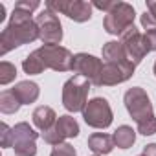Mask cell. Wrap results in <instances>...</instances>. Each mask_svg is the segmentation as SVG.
<instances>
[{
    "label": "cell",
    "instance_id": "obj_5",
    "mask_svg": "<svg viewBox=\"0 0 156 156\" xmlns=\"http://www.w3.org/2000/svg\"><path fill=\"white\" fill-rule=\"evenodd\" d=\"M35 22L39 26V39L42 41V46H59L62 41V26L59 17L50 11V9H42L37 17Z\"/></svg>",
    "mask_w": 156,
    "mask_h": 156
},
{
    "label": "cell",
    "instance_id": "obj_30",
    "mask_svg": "<svg viewBox=\"0 0 156 156\" xmlns=\"http://www.w3.org/2000/svg\"><path fill=\"white\" fill-rule=\"evenodd\" d=\"M4 19H6V6L0 4V22H2Z\"/></svg>",
    "mask_w": 156,
    "mask_h": 156
},
{
    "label": "cell",
    "instance_id": "obj_13",
    "mask_svg": "<svg viewBox=\"0 0 156 156\" xmlns=\"http://www.w3.org/2000/svg\"><path fill=\"white\" fill-rule=\"evenodd\" d=\"M11 92L17 96V99L22 103V105H30V103H35L39 99V94H41V88L37 83L33 81H20L17 83Z\"/></svg>",
    "mask_w": 156,
    "mask_h": 156
},
{
    "label": "cell",
    "instance_id": "obj_2",
    "mask_svg": "<svg viewBox=\"0 0 156 156\" xmlns=\"http://www.w3.org/2000/svg\"><path fill=\"white\" fill-rule=\"evenodd\" d=\"M90 81L81 75H73L62 85V105L68 112H83L88 103Z\"/></svg>",
    "mask_w": 156,
    "mask_h": 156
},
{
    "label": "cell",
    "instance_id": "obj_23",
    "mask_svg": "<svg viewBox=\"0 0 156 156\" xmlns=\"http://www.w3.org/2000/svg\"><path fill=\"white\" fill-rule=\"evenodd\" d=\"M0 129H2V132H0V147L2 149L13 147V127H9L8 123H2Z\"/></svg>",
    "mask_w": 156,
    "mask_h": 156
},
{
    "label": "cell",
    "instance_id": "obj_15",
    "mask_svg": "<svg viewBox=\"0 0 156 156\" xmlns=\"http://www.w3.org/2000/svg\"><path fill=\"white\" fill-rule=\"evenodd\" d=\"M37 138H39V132H35L26 121H20L13 127V149L28 145V143H35Z\"/></svg>",
    "mask_w": 156,
    "mask_h": 156
},
{
    "label": "cell",
    "instance_id": "obj_29",
    "mask_svg": "<svg viewBox=\"0 0 156 156\" xmlns=\"http://www.w3.org/2000/svg\"><path fill=\"white\" fill-rule=\"evenodd\" d=\"M147 11L156 19V0H149L147 2Z\"/></svg>",
    "mask_w": 156,
    "mask_h": 156
},
{
    "label": "cell",
    "instance_id": "obj_12",
    "mask_svg": "<svg viewBox=\"0 0 156 156\" xmlns=\"http://www.w3.org/2000/svg\"><path fill=\"white\" fill-rule=\"evenodd\" d=\"M72 70L75 72V75H81L85 79H88L92 85H96L101 75V70H103V62H101V59H98L90 53H77L73 57Z\"/></svg>",
    "mask_w": 156,
    "mask_h": 156
},
{
    "label": "cell",
    "instance_id": "obj_21",
    "mask_svg": "<svg viewBox=\"0 0 156 156\" xmlns=\"http://www.w3.org/2000/svg\"><path fill=\"white\" fill-rule=\"evenodd\" d=\"M20 107H22V103L17 99V96L11 90H4L0 94V110L4 114H15V112H19Z\"/></svg>",
    "mask_w": 156,
    "mask_h": 156
},
{
    "label": "cell",
    "instance_id": "obj_6",
    "mask_svg": "<svg viewBox=\"0 0 156 156\" xmlns=\"http://www.w3.org/2000/svg\"><path fill=\"white\" fill-rule=\"evenodd\" d=\"M92 4L85 2V0H48L46 9L66 15L73 22H87L92 17Z\"/></svg>",
    "mask_w": 156,
    "mask_h": 156
},
{
    "label": "cell",
    "instance_id": "obj_16",
    "mask_svg": "<svg viewBox=\"0 0 156 156\" xmlns=\"http://www.w3.org/2000/svg\"><path fill=\"white\" fill-rule=\"evenodd\" d=\"M88 147L98 154V156H103V154H108L112 152V149L116 147L114 143V136H108L105 132H96L88 138Z\"/></svg>",
    "mask_w": 156,
    "mask_h": 156
},
{
    "label": "cell",
    "instance_id": "obj_19",
    "mask_svg": "<svg viewBox=\"0 0 156 156\" xmlns=\"http://www.w3.org/2000/svg\"><path fill=\"white\" fill-rule=\"evenodd\" d=\"M22 70H24L28 75H37V73H42V72L46 70V64H44V61L41 59V55L37 53V50L31 51V53L22 61Z\"/></svg>",
    "mask_w": 156,
    "mask_h": 156
},
{
    "label": "cell",
    "instance_id": "obj_17",
    "mask_svg": "<svg viewBox=\"0 0 156 156\" xmlns=\"http://www.w3.org/2000/svg\"><path fill=\"white\" fill-rule=\"evenodd\" d=\"M103 59H105V62H110V64H121V62L129 61L123 44L118 41H108L103 46Z\"/></svg>",
    "mask_w": 156,
    "mask_h": 156
},
{
    "label": "cell",
    "instance_id": "obj_3",
    "mask_svg": "<svg viewBox=\"0 0 156 156\" xmlns=\"http://www.w3.org/2000/svg\"><path fill=\"white\" fill-rule=\"evenodd\" d=\"M134 17H136V11L130 4L127 2H116V6L105 15V20H103V28L107 33L110 35H123L129 28L134 26Z\"/></svg>",
    "mask_w": 156,
    "mask_h": 156
},
{
    "label": "cell",
    "instance_id": "obj_7",
    "mask_svg": "<svg viewBox=\"0 0 156 156\" xmlns=\"http://www.w3.org/2000/svg\"><path fill=\"white\" fill-rule=\"evenodd\" d=\"M125 48V53H127V59L132 62V64H140L145 55L151 51V46H149V41L145 37V33H141L136 26L129 28L123 35H121V41H119Z\"/></svg>",
    "mask_w": 156,
    "mask_h": 156
},
{
    "label": "cell",
    "instance_id": "obj_27",
    "mask_svg": "<svg viewBox=\"0 0 156 156\" xmlns=\"http://www.w3.org/2000/svg\"><path fill=\"white\" fill-rule=\"evenodd\" d=\"M92 6L98 8V9H101V11H105V13H108V11L116 6V0H107V2H94Z\"/></svg>",
    "mask_w": 156,
    "mask_h": 156
},
{
    "label": "cell",
    "instance_id": "obj_32",
    "mask_svg": "<svg viewBox=\"0 0 156 156\" xmlns=\"http://www.w3.org/2000/svg\"><path fill=\"white\" fill-rule=\"evenodd\" d=\"M94 156H98V154H94Z\"/></svg>",
    "mask_w": 156,
    "mask_h": 156
},
{
    "label": "cell",
    "instance_id": "obj_28",
    "mask_svg": "<svg viewBox=\"0 0 156 156\" xmlns=\"http://www.w3.org/2000/svg\"><path fill=\"white\" fill-rule=\"evenodd\" d=\"M143 156H156V143L145 145V149H143Z\"/></svg>",
    "mask_w": 156,
    "mask_h": 156
},
{
    "label": "cell",
    "instance_id": "obj_31",
    "mask_svg": "<svg viewBox=\"0 0 156 156\" xmlns=\"http://www.w3.org/2000/svg\"><path fill=\"white\" fill-rule=\"evenodd\" d=\"M152 70H154V75H156V62H154V68H152Z\"/></svg>",
    "mask_w": 156,
    "mask_h": 156
},
{
    "label": "cell",
    "instance_id": "obj_20",
    "mask_svg": "<svg viewBox=\"0 0 156 156\" xmlns=\"http://www.w3.org/2000/svg\"><path fill=\"white\" fill-rule=\"evenodd\" d=\"M141 26H143V30H145V37H147V41H149L151 51H154V50H156V19H154L149 11H145V13L141 15Z\"/></svg>",
    "mask_w": 156,
    "mask_h": 156
},
{
    "label": "cell",
    "instance_id": "obj_10",
    "mask_svg": "<svg viewBox=\"0 0 156 156\" xmlns=\"http://www.w3.org/2000/svg\"><path fill=\"white\" fill-rule=\"evenodd\" d=\"M79 136V123L72 116H59L55 125L42 132V140L50 145H61L64 143L66 138H75Z\"/></svg>",
    "mask_w": 156,
    "mask_h": 156
},
{
    "label": "cell",
    "instance_id": "obj_26",
    "mask_svg": "<svg viewBox=\"0 0 156 156\" xmlns=\"http://www.w3.org/2000/svg\"><path fill=\"white\" fill-rule=\"evenodd\" d=\"M39 6H41L39 0H19L13 9H20V11H26V13H33L35 9H39Z\"/></svg>",
    "mask_w": 156,
    "mask_h": 156
},
{
    "label": "cell",
    "instance_id": "obj_4",
    "mask_svg": "<svg viewBox=\"0 0 156 156\" xmlns=\"http://www.w3.org/2000/svg\"><path fill=\"white\" fill-rule=\"evenodd\" d=\"M125 107H127V112L130 114V118L136 121V123H141L149 118L154 116L152 112V103L147 96V92L141 88V87H132L125 92Z\"/></svg>",
    "mask_w": 156,
    "mask_h": 156
},
{
    "label": "cell",
    "instance_id": "obj_9",
    "mask_svg": "<svg viewBox=\"0 0 156 156\" xmlns=\"http://www.w3.org/2000/svg\"><path fill=\"white\" fill-rule=\"evenodd\" d=\"M37 53L44 61L46 68H51L55 72H70L73 68V57L68 48L62 46H41L37 48Z\"/></svg>",
    "mask_w": 156,
    "mask_h": 156
},
{
    "label": "cell",
    "instance_id": "obj_8",
    "mask_svg": "<svg viewBox=\"0 0 156 156\" xmlns=\"http://www.w3.org/2000/svg\"><path fill=\"white\" fill-rule=\"evenodd\" d=\"M83 118H85V123L92 129H107L110 127L114 114L105 98H94L83 108Z\"/></svg>",
    "mask_w": 156,
    "mask_h": 156
},
{
    "label": "cell",
    "instance_id": "obj_11",
    "mask_svg": "<svg viewBox=\"0 0 156 156\" xmlns=\"http://www.w3.org/2000/svg\"><path fill=\"white\" fill-rule=\"evenodd\" d=\"M134 70H136V64H132L130 61L121 62V64L105 62L103 70H101V75H99V79H98V83L94 87H114V85L125 83L127 79L132 77Z\"/></svg>",
    "mask_w": 156,
    "mask_h": 156
},
{
    "label": "cell",
    "instance_id": "obj_1",
    "mask_svg": "<svg viewBox=\"0 0 156 156\" xmlns=\"http://www.w3.org/2000/svg\"><path fill=\"white\" fill-rule=\"evenodd\" d=\"M37 39H39V26L31 19V13L13 9L9 24L0 33V55H6L8 51L22 44L33 42Z\"/></svg>",
    "mask_w": 156,
    "mask_h": 156
},
{
    "label": "cell",
    "instance_id": "obj_14",
    "mask_svg": "<svg viewBox=\"0 0 156 156\" xmlns=\"http://www.w3.org/2000/svg\"><path fill=\"white\" fill-rule=\"evenodd\" d=\"M31 118H33V125H35L39 130H42V132H46L48 129H51V127L55 125V121H57L55 110H53L51 107H46V105L37 107V108L33 110Z\"/></svg>",
    "mask_w": 156,
    "mask_h": 156
},
{
    "label": "cell",
    "instance_id": "obj_18",
    "mask_svg": "<svg viewBox=\"0 0 156 156\" xmlns=\"http://www.w3.org/2000/svg\"><path fill=\"white\" fill-rule=\"evenodd\" d=\"M136 141V130H132V127L129 125H121L116 129L114 132V143L119 149H130Z\"/></svg>",
    "mask_w": 156,
    "mask_h": 156
},
{
    "label": "cell",
    "instance_id": "obj_24",
    "mask_svg": "<svg viewBox=\"0 0 156 156\" xmlns=\"http://www.w3.org/2000/svg\"><path fill=\"white\" fill-rule=\"evenodd\" d=\"M138 132L143 134V136H152V134H156V118L152 116V118H149V119L138 123Z\"/></svg>",
    "mask_w": 156,
    "mask_h": 156
},
{
    "label": "cell",
    "instance_id": "obj_25",
    "mask_svg": "<svg viewBox=\"0 0 156 156\" xmlns=\"http://www.w3.org/2000/svg\"><path fill=\"white\" fill-rule=\"evenodd\" d=\"M50 156H77V152H75L73 145H70V143H61V145H55V147H53V151H51Z\"/></svg>",
    "mask_w": 156,
    "mask_h": 156
},
{
    "label": "cell",
    "instance_id": "obj_33",
    "mask_svg": "<svg viewBox=\"0 0 156 156\" xmlns=\"http://www.w3.org/2000/svg\"><path fill=\"white\" fill-rule=\"evenodd\" d=\"M140 156H143V154H140Z\"/></svg>",
    "mask_w": 156,
    "mask_h": 156
},
{
    "label": "cell",
    "instance_id": "obj_22",
    "mask_svg": "<svg viewBox=\"0 0 156 156\" xmlns=\"http://www.w3.org/2000/svg\"><path fill=\"white\" fill-rule=\"evenodd\" d=\"M15 77H17L15 64H11L8 61L0 62V85H9L11 81H15Z\"/></svg>",
    "mask_w": 156,
    "mask_h": 156
}]
</instances>
